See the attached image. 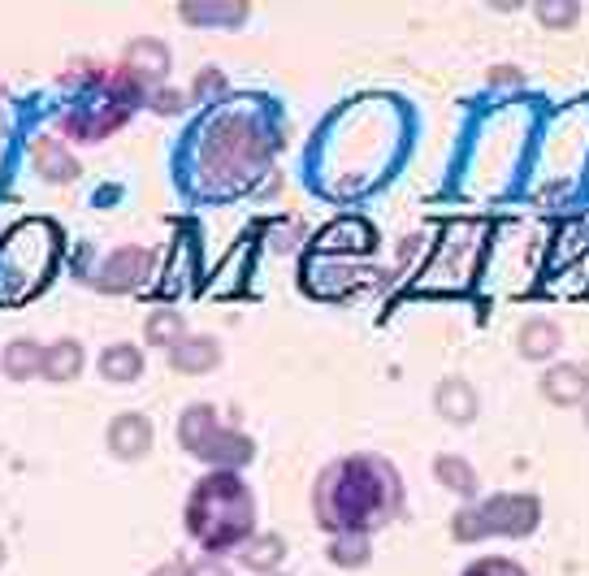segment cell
Masks as SVG:
<instances>
[{"mask_svg": "<svg viewBox=\"0 0 589 576\" xmlns=\"http://www.w3.org/2000/svg\"><path fill=\"white\" fill-rule=\"evenodd\" d=\"M187 520H191L195 538H200L204 546H213V551L234 546L239 538H247V529H252V494H247L243 481L230 477V473L204 477L200 490L191 494Z\"/></svg>", "mask_w": 589, "mask_h": 576, "instance_id": "2", "label": "cell"}, {"mask_svg": "<svg viewBox=\"0 0 589 576\" xmlns=\"http://www.w3.org/2000/svg\"><path fill=\"white\" fill-rule=\"evenodd\" d=\"M546 395L555 403H577L589 395V373L577 369V364H555L551 373H546Z\"/></svg>", "mask_w": 589, "mask_h": 576, "instance_id": "3", "label": "cell"}, {"mask_svg": "<svg viewBox=\"0 0 589 576\" xmlns=\"http://www.w3.org/2000/svg\"><path fill=\"white\" fill-rule=\"evenodd\" d=\"M464 576H525L516 564H507V559H486V564H473Z\"/></svg>", "mask_w": 589, "mask_h": 576, "instance_id": "5", "label": "cell"}, {"mask_svg": "<svg viewBox=\"0 0 589 576\" xmlns=\"http://www.w3.org/2000/svg\"><path fill=\"white\" fill-rule=\"evenodd\" d=\"M399 507V477L395 468L382 460H343L321 477L317 490V512L325 529H347L364 533L373 525H382L386 516H395Z\"/></svg>", "mask_w": 589, "mask_h": 576, "instance_id": "1", "label": "cell"}, {"mask_svg": "<svg viewBox=\"0 0 589 576\" xmlns=\"http://www.w3.org/2000/svg\"><path fill=\"white\" fill-rule=\"evenodd\" d=\"M542 18L546 22H572V18H577V9H572V5H542Z\"/></svg>", "mask_w": 589, "mask_h": 576, "instance_id": "6", "label": "cell"}, {"mask_svg": "<svg viewBox=\"0 0 589 576\" xmlns=\"http://www.w3.org/2000/svg\"><path fill=\"white\" fill-rule=\"evenodd\" d=\"M555 343H559V330H555V325H546V321L529 325V330L520 334V347H525V356H546Z\"/></svg>", "mask_w": 589, "mask_h": 576, "instance_id": "4", "label": "cell"}]
</instances>
